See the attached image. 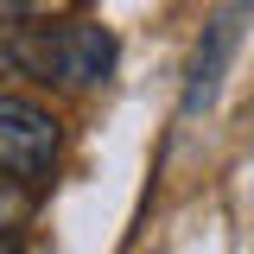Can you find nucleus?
Wrapping results in <instances>:
<instances>
[{"label": "nucleus", "instance_id": "obj_1", "mask_svg": "<svg viewBox=\"0 0 254 254\" xmlns=\"http://www.w3.org/2000/svg\"><path fill=\"white\" fill-rule=\"evenodd\" d=\"M115 70V32L95 19H58V26H19V76L58 83V89H95Z\"/></svg>", "mask_w": 254, "mask_h": 254}, {"label": "nucleus", "instance_id": "obj_2", "mask_svg": "<svg viewBox=\"0 0 254 254\" xmlns=\"http://www.w3.org/2000/svg\"><path fill=\"white\" fill-rule=\"evenodd\" d=\"M64 153V121L19 89H0V178L32 185L45 178Z\"/></svg>", "mask_w": 254, "mask_h": 254}, {"label": "nucleus", "instance_id": "obj_3", "mask_svg": "<svg viewBox=\"0 0 254 254\" xmlns=\"http://www.w3.org/2000/svg\"><path fill=\"white\" fill-rule=\"evenodd\" d=\"M242 6H248V0L222 6L216 19L203 26V45H197V58H190V83H185V115H203V108H210V95H216V83H222V64L235 51V32H242Z\"/></svg>", "mask_w": 254, "mask_h": 254}, {"label": "nucleus", "instance_id": "obj_4", "mask_svg": "<svg viewBox=\"0 0 254 254\" xmlns=\"http://www.w3.org/2000/svg\"><path fill=\"white\" fill-rule=\"evenodd\" d=\"M76 0H0V26H51Z\"/></svg>", "mask_w": 254, "mask_h": 254}, {"label": "nucleus", "instance_id": "obj_5", "mask_svg": "<svg viewBox=\"0 0 254 254\" xmlns=\"http://www.w3.org/2000/svg\"><path fill=\"white\" fill-rule=\"evenodd\" d=\"M19 216H26V190L13 185V178H0V235H6Z\"/></svg>", "mask_w": 254, "mask_h": 254}, {"label": "nucleus", "instance_id": "obj_6", "mask_svg": "<svg viewBox=\"0 0 254 254\" xmlns=\"http://www.w3.org/2000/svg\"><path fill=\"white\" fill-rule=\"evenodd\" d=\"M0 70L19 76V26H0Z\"/></svg>", "mask_w": 254, "mask_h": 254}, {"label": "nucleus", "instance_id": "obj_7", "mask_svg": "<svg viewBox=\"0 0 254 254\" xmlns=\"http://www.w3.org/2000/svg\"><path fill=\"white\" fill-rule=\"evenodd\" d=\"M0 254H13V242H6V235H0Z\"/></svg>", "mask_w": 254, "mask_h": 254}]
</instances>
